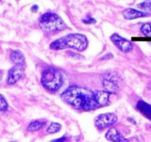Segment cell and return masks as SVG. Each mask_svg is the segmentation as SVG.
I'll return each mask as SVG.
<instances>
[{
    "mask_svg": "<svg viewBox=\"0 0 151 142\" xmlns=\"http://www.w3.org/2000/svg\"><path fill=\"white\" fill-rule=\"evenodd\" d=\"M41 82L43 87L47 90L55 92L62 87L63 77L59 70L53 68H48L43 72Z\"/></svg>",
    "mask_w": 151,
    "mask_h": 142,
    "instance_id": "4",
    "label": "cell"
},
{
    "mask_svg": "<svg viewBox=\"0 0 151 142\" xmlns=\"http://www.w3.org/2000/svg\"><path fill=\"white\" fill-rule=\"evenodd\" d=\"M39 25L47 34L62 31L67 27L63 19L53 12H47L42 14L39 19Z\"/></svg>",
    "mask_w": 151,
    "mask_h": 142,
    "instance_id": "3",
    "label": "cell"
},
{
    "mask_svg": "<svg viewBox=\"0 0 151 142\" xmlns=\"http://www.w3.org/2000/svg\"><path fill=\"white\" fill-rule=\"evenodd\" d=\"M149 15V13L142 12V11H137V10L133 9V8H127L122 12L123 17L127 20L136 19L141 18V17L147 16Z\"/></svg>",
    "mask_w": 151,
    "mask_h": 142,
    "instance_id": "10",
    "label": "cell"
},
{
    "mask_svg": "<svg viewBox=\"0 0 151 142\" xmlns=\"http://www.w3.org/2000/svg\"><path fill=\"white\" fill-rule=\"evenodd\" d=\"M110 93L105 90H99L94 93V99L99 107H104L109 103Z\"/></svg>",
    "mask_w": 151,
    "mask_h": 142,
    "instance_id": "11",
    "label": "cell"
},
{
    "mask_svg": "<svg viewBox=\"0 0 151 142\" xmlns=\"http://www.w3.org/2000/svg\"><path fill=\"white\" fill-rule=\"evenodd\" d=\"M11 61L16 65H22V64L24 62V56L23 53L20 50H15L12 51L11 53Z\"/></svg>",
    "mask_w": 151,
    "mask_h": 142,
    "instance_id": "13",
    "label": "cell"
},
{
    "mask_svg": "<svg viewBox=\"0 0 151 142\" xmlns=\"http://www.w3.org/2000/svg\"><path fill=\"white\" fill-rule=\"evenodd\" d=\"M11 142H15V141H11Z\"/></svg>",
    "mask_w": 151,
    "mask_h": 142,
    "instance_id": "23",
    "label": "cell"
},
{
    "mask_svg": "<svg viewBox=\"0 0 151 142\" xmlns=\"http://www.w3.org/2000/svg\"><path fill=\"white\" fill-rule=\"evenodd\" d=\"M46 122L44 121H32L31 123H30V124L27 127V130L30 132H35L38 131V130H41L43 127L45 126Z\"/></svg>",
    "mask_w": 151,
    "mask_h": 142,
    "instance_id": "14",
    "label": "cell"
},
{
    "mask_svg": "<svg viewBox=\"0 0 151 142\" xmlns=\"http://www.w3.org/2000/svg\"><path fill=\"white\" fill-rule=\"evenodd\" d=\"M88 44V40L85 35L73 33L55 40L50 44V48L53 50L72 48L78 51H83L87 48Z\"/></svg>",
    "mask_w": 151,
    "mask_h": 142,
    "instance_id": "2",
    "label": "cell"
},
{
    "mask_svg": "<svg viewBox=\"0 0 151 142\" xmlns=\"http://www.w3.org/2000/svg\"><path fill=\"white\" fill-rule=\"evenodd\" d=\"M117 120L118 117L114 113H108L100 114L95 118V125L99 130H103L115 124Z\"/></svg>",
    "mask_w": 151,
    "mask_h": 142,
    "instance_id": "5",
    "label": "cell"
},
{
    "mask_svg": "<svg viewBox=\"0 0 151 142\" xmlns=\"http://www.w3.org/2000/svg\"><path fill=\"white\" fill-rule=\"evenodd\" d=\"M2 76H3V72L0 70V82H1V80H2Z\"/></svg>",
    "mask_w": 151,
    "mask_h": 142,
    "instance_id": "22",
    "label": "cell"
},
{
    "mask_svg": "<svg viewBox=\"0 0 151 142\" xmlns=\"http://www.w3.org/2000/svg\"><path fill=\"white\" fill-rule=\"evenodd\" d=\"M24 75V68L22 65H15L8 71L7 84L10 85L17 83Z\"/></svg>",
    "mask_w": 151,
    "mask_h": 142,
    "instance_id": "8",
    "label": "cell"
},
{
    "mask_svg": "<svg viewBox=\"0 0 151 142\" xmlns=\"http://www.w3.org/2000/svg\"><path fill=\"white\" fill-rule=\"evenodd\" d=\"M82 22L87 24H93L96 23V20L95 19L93 18V17L88 16L87 17V18L83 19H82Z\"/></svg>",
    "mask_w": 151,
    "mask_h": 142,
    "instance_id": "19",
    "label": "cell"
},
{
    "mask_svg": "<svg viewBox=\"0 0 151 142\" xmlns=\"http://www.w3.org/2000/svg\"><path fill=\"white\" fill-rule=\"evenodd\" d=\"M38 8H39V7H38V5H33V6H32V8H31V11H33V12H36V11H38Z\"/></svg>",
    "mask_w": 151,
    "mask_h": 142,
    "instance_id": "21",
    "label": "cell"
},
{
    "mask_svg": "<svg viewBox=\"0 0 151 142\" xmlns=\"http://www.w3.org/2000/svg\"><path fill=\"white\" fill-rule=\"evenodd\" d=\"M103 87L107 92L110 93H116L119 90V84L116 76L114 73H107L103 77Z\"/></svg>",
    "mask_w": 151,
    "mask_h": 142,
    "instance_id": "6",
    "label": "cell"
},
{
    "mask_svg": "<svg viewBox=\"0 0 151 142\" xmlns=\"http://www.w3.org/2000/svg\"><path fill=\"white\" fill-rule=\"evenodd\" d=\"M110 39L112 40L113 44H115L116 47H118L121 51L124 52V53H128V52L131 51L133 49L132 43L117 33H114L112 35Z\"/></svg>",
    "mask_w": 151,
    "mask_h": 142,
    "instance_id": "7",
    "label": "cell"
},
{
    "mask_svg": "<svg viewBox=\"0 0 151 142\" xmlns=\"http://www.w3.org/2000/svg\"><path fill=\"white\" fill-rule=\"evenodd\" d=\"M62 98L76 109L91 111L99 108L94 99V93L80 87H70L62 93Z\"/></svg>",
    "mask_w": 151,
    "mask_h": 142,
    "instance_id": "1",
    "label": "cell"
},
{
    "mask_svg": "<svg viewBox=\"0 0 151 142\" xmlns=\"http://www.w3.org/2000/svg\"><path fill=\"white\" fill-rule=\"evenodd\" d=\"M136 108L147 119L151 121V105L145 102V101H138L137 104H136Z\"/></svg>",
    "mask_w": 151,
    "mask_h": 142,
    "instance_id": "12",
    "label": "cell"
},
{
    "mask_svg": "<svg viewBox=\"0 0 151 142\" xmlns=\"http://www.w3.org/2000/svg\"><path fill=\"white\" fill-rule=\"evenodd\" d=\"M105 138L110 142H130L128 139L123 137L116 128L110 129L106 133Z\"/></svg>",
    "mask_w": 151,
    "mask_h": 142,
    "instance_id": "9",
    "label": "cell"
},
{
    "mask_svg": "<svg viewBox=\"0 0 151 142\" xmlns=\"http://www.w3.org/2000/svg\"><path fill=\"white\" fill-rule=\"evenodd\" d=\"M8 108V104L7 103L6 99L2 95L0 94V111L5 112Z\"/></svg>",
    "mask_w": 151,
    "mask_h": 142,
    "instance_id": "18",
    "label": "cell"
},
{
    "mask_svg": "<svg viewBox=\"0 0 151 142\" xmlns=\"http://www.w3.org/2000/svg\"><path fill=\"white\" fill-rule=\"evenodd\" d=\"M62 129V125L59 123L53 122L50 124V125L47 127V132L48 133H56L59 132Z\"/></svg>",
    "mask_w": 151,
    "mask_h": 142,
    "instance_id": "15",
    "label": "cell"
},
{
    "mask_svg": "<svg viewBox=\"0 0 151 142\" xmlns=\"http://www.w3.org/2000/svg\"><path fill=\"white\" fill-rule=\"evenodd\" d=\"M141 31L145 37L151 38V24L150 23L144 24L141 27Z\"/></svg>",
    "mask_w": 151,
    "mask_h": 142,
    "instance_id": "16",
    "label": "cell"
},
{
    "mask_svg": "<svg viewBox=\"0 0 151 142\" xmlns=\"http://www.w3.org/2000/svg\"><path fill=\"white\" fill-rule=\"evenodd\" d=\"M68 136H62V137L59 138L55 139V140L51 141L50 142H65L67 140H68Z\"/></svg>",
    "mask_w": 151,
    "mask_h": 142,
    "instance_id": "20",
    "label": "cell"
},
{
    "mask_svg": "<svg viewBox=\"0 0 151 142\" xmlns=\"http://www.w3.org/2000/svg\"><path fill=\"white\" fill-rule=\"evenodd\" d=\"M138 8L144 11H151V0H147L145 2H142L137 5Z\"/></svg>",
    "mask_w": 151,
    "mask_h": 142,
    "instance_id": "17",
    "label": "cell"
}]
</instances>
